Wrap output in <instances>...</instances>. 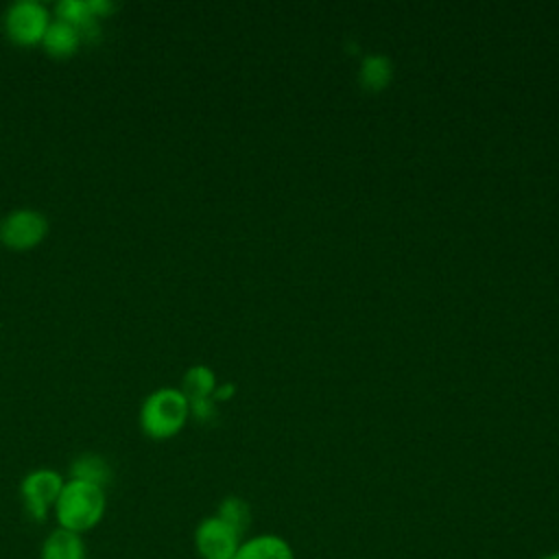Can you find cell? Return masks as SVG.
I'll return each instance as SVG.
<instances>
[{
  "instance_id": "obj_7",
  "label": "cell",
  "mask_w": 559,
  "mask_h": 559,
  "mask_svg": "<svg viewBox=\"0 0 559 559\" xmlns=\"http://www.w3.org/2000/svg\"><path fill=\"white\" fill-rule=\"evenodd\" d=\"M234 559H295V552L284 537L275 533H260L242 539Z\"/></svg>"
},
{
  "instance_id": "obj_17",
  "label": "cell",
  "mask_w": 559,
  "mask_h": 559,
  "mask_svg": "<svg viewBox=\"0 0 559 559\" xmlns=\"http://www.w3.org/2000/svg\"><path fill=\"white\" fill-rule=\"evenodd\" d=\"M231 393H234V384H221V386H216L214 389V393H212V397H214V402H223V400H227V397H231Z\"/></svg>"
},
{
  "instance_id": "obj_4",
  "label": "cell",
  "mask_w": 559,
  "mask_h": 559,
  "mask_svg": "<svg viewBox=\"0 0 559 559\" xmlns=\"http://www.w3.org/2000/svg\"><path fill=\"white\" fill-rule=\"evenodd\" d=\"M63 483L66 478L57 469H50V467L31 469L20 480V498L26 515L35 522H46L57 504Z\"/></svg>"
},
{
  "instance_id": "obj_10",
  "label": "cell",
  "mask_w": 559,
  "mask_h": 559,
  "mask_svg": "<svg viewBox=\"0 0 559 559\" xmlns=\"http://www.w3.org/2000/svg\"><path fill=\"white\" fill-rule=\"evenodd\" d=\"M55 17L72 24L79 33L81 39H92L100 33L98 17L90 11L87 0H61L55 4Z\"/></svg>"
},
{
  "instance_id": "obj_2",
  "label": "cell",
  "mask_w": 559,
  "mask_h": 559,
  "mask_svg": "<svg viewBox=\"0 0 559 559\" xmlns=\"http://www.w3.org/2000/svg\"><path fill=\"white\" fill-rule=\"evenodd\" d=\"M190 417L188 397L173 386H162L148 393L140 406V428L146 437L164 441L175 437Z\"/></svg>"
},
{
  "instance_id": "obj_14",
  "label": "cell",
  "mask_w": 559,
  "mask_h": 559,
  "mask_svg": "<svg viewBox=\"0 0 559 559\" xmlns=\"http://www.w3.org/2000/svg\"><path fill=\"white\" fill-rule=\"evenodd\" d=\"M391 81V63L386 57L382 55H369L365 57L362 66H360V83L367 90H382L386 83Z\"/></svg>"
},
{
  "instance_id": "obj_8",
  "label": "cell",
  "mask_w": 559,
  "mask_h": 559,
  "mask_svg": "<svg viewBox=\"0 0 559 559\" xmlns=\"http://www.w3.org/2000/svg\"><path fill=\"white\" fill-rule=\"evenodd\" d=\"M87 546L83 535L66 531V528H52L39 548V559H85Z\"/></svg>"
},
{
  "instance_id": "obj_1",
  "label": "cell",
  "mask_w": 559,
  "mask_h": 559,
  "mask_svg": "<svg viewBox=\"0 0 559 559\" xmlns=\"http://www.w3.org/2000/svg\"><path fill=\"white\" fill-rule=\"evenodd\" d=\"M107 511V493L105 487L66 478L63 489L52 509L55 522L59 528L85 535L96 528Z\"/></svg>"
},
{
  "instance_id": "obj_18",
  "label": "cell",
  "mask_w": 559,
  "mask_h": 559,
  "mask_svg": "<svg viewBox=\"0 0 559 559\" xmlns=\"http://www.w3.org/2000/svg\"><path fill=\"white\" fill-rule=\"evenodd\" d=\"M539 559H559V550H552V552H546V555H542Z\"/></svg>"
},
{
  "instance_id": "obj_5",
  "label": "cell",
  "mask_w": 559,
  "mask_h": 559,
  "mask_svg": "<svg viewBox=\"0 0 559 559\" xmlns=\"http://www.w3.org/2000/svg\"><path fill=\"white\" fill-rule=\"evenodd\" d=\"M48 218L33 207L11 210L0 221V245L11 251L35 249L48 236Z\"/></svg>"
},
{
  "instance_id": "obj_13",
  "label": "cell",
  "mask_w": 559,
  "mask_h": 559,
  "mask_svg": "<svg viewBox=\"0 0 559 559\" xmlns=\"http://www.w3.org/2000/svg\"><path fill=\"white\" fill-rule=\"evenodd\" d=\"M225 524H229L238 535H245L247 528L251 526V507L247 500L238 496H227L218 502L216 513Z\"/></svg>"
},
{
  "instance_id": "obj_11",
  "label": "cell",
  "mask_w": 559,
  "mask_h": 559,
  "mask_svg": "<svg viewBox=\"0 0 559 559\" xmlns=\"http://www.w3.org/2000/svg\"><path fill=\"white\" fill-rule=\"evenodd\" d=\"M68 478L85 480V483H92V485H98V487H107L109 480H111V467L100 454L83 452L70 463Z\"/></svg>"
},
{
  "instance_id": "obj_9",
  "label": "cell",
  "mask_w": 559,
  "mask_h": 559,
  "mask_svg": "<svg viewBox=\"0 0 559 559\" xmlns=\"http://www.w3.org/2000/svg\"><path fill=\"white\" fill-rule=\"evenodd\" d=\"M81 44H83L81 33H79L72 24H68V22H63V20H57V17H52V22H50V26L46 28V35H44V39H41L44 50H46L50 57H55V59H68V57H72V55L79 50Z\"/></svg>"
},
{
  "instance_id": "obj_15",
  "label": "cell",
  "mask_w": 559,
  "mask_h": 559,
  "mask_svg": "<svg viewBox=\"0 0 559 559\" xmlns=\"http://www.w3.org/2000/svg\"><path fill=\"white\" fill-rule=\"evenodd\" d=\"M190 404V415L197 421H210L216 415V402L214 397H199V400H188Z\"/></svg>"
},
{
  "instance_id": "obj_12",
  "label": "cell",
  "mask_w": 559,
  "mask_h": 559,
  "mask_svg": "<svg viewBox=\"0 0 559 559\" xmlns=\"http://www.w3.org/2000/svg\"><path fill=\"white\" fill-rule=\"evenodd\" d=\"M214 389H216V378L212 369L205 365H194L183 373L179 391L188 400H199V397H212Z\"/></svg>"
},
{
  "instance_id": "obj_6",
  "label": "cell",
  "mask_w": 559,
  "mask_h": 559,
  "mask_svg": "<svg viewBox=\"0 0 559 559\" xmlns=\"http://www.w3.org/2000/svg\"><path fill=\"white\" fill-rule=\"evenodd\" d=\"M240 542L242 535H238L218 515L203 518L192 533V544L199 559H234Z\"/></svg>"
},
{
  "instance_id": "obj_16",
  "label": "cell",
  "mask_w": 559,
  "mask_h": 559,
  "mask_svg": "<svg viewBox=\"0 0 559 559\" xmlns=\"http://www.w3.org/2000/svg\"><path fill=\"white\" fill-rule=\"evenodd\" d=\"M87 7L90 11L100 20V17H107L109 13L116 11V4L109 2V0H87Z\"/></svg>"
},
{
  "instance_id": "obj_3",
  "label": "cell",
  "mask_w": 559,
  "mask_h": 559,
  "mask_svg": "<svg viewBox=\"0 0 559 559\" xmlns=\"http://www.w3.org/2000/svg\"><path fill=\"white\" fill-rule=\"evenodd\" d=\"M50 22H52L50 9L39 0H15L7 7L2 15V26L7 37L15 46H24V48L41 44Z\"/></svg>"
}]
</instances>
